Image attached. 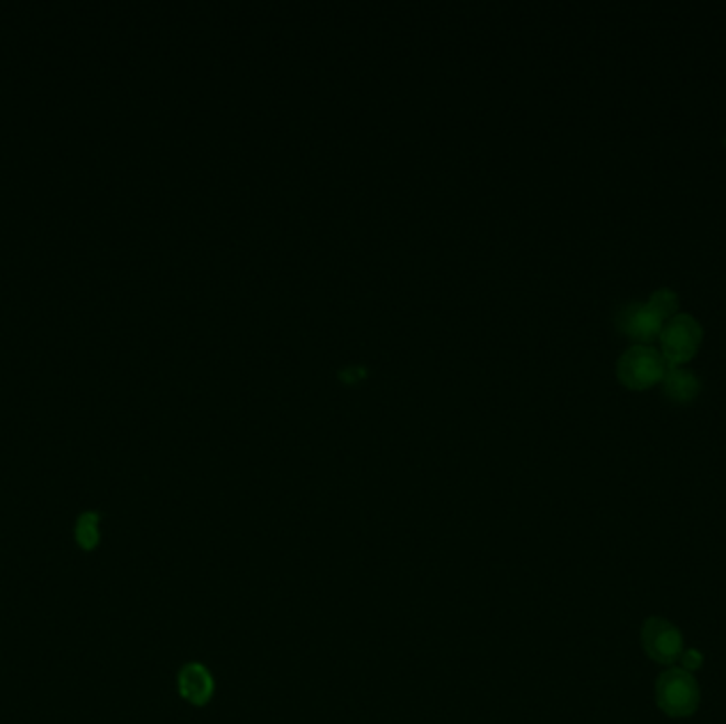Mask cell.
Listing matches in <instances>:
<instances>
[{"label": "cell", "instance_id": "cell-1", "mask_svg": "<svg viewBox=\"0 0 726 724\" xmlns=\"http://www.w3.org/2000/svg\"><path fill=\"white\" fill-rule=\"evenodd\" d=\"M657 701L673 718L691 716L697 710V680L686 669H669L657 680Z\"/></svg>", "mask_w": 726, "mask_h": 724}, {"label": "cell", "instance_id": "cell-2", "mask_svg": "<svg viewBox=\"0 0 726 724\" xmlns=\"http://www.w3.org/2000/svg\"><path fill=\"white\" fill-rule=\"evenodd\" d=\"M665 377V357L657 348L636 345L618 361V378L629 389H648Z\"/></svg>", "mask_w": 726, "mask_h": 724}, {"label": "cell", "instance_id": "cell-3", "mask_svg": "<svg viewBox=\"0 0 726 724\" xmlns=\"http://www.w3.org/2000/svg\"><path fill=\"white\" fill-rule=\"evenodd\" d=\"M701 325L691 315H673L661 329V355L671 366L695 357L701 345Z\"/></svg>", "mask_w": 726, "mask_h": 724}, {"label": "cell", "instance_id": "cell-4", "mask_svg": "<svg viewBox=\"0 0 726 724\" xmlns=\"http://www.w3.org/2000/svg\"><path fill=\"white\" fill-rule=\"evenodd\" d=\"M641 644L650 659L673 663L682 657V636L665 618H650L641 629Z\"/></svg>", "mask_w": 726, "mask_h": 724}, {"label": "cell", "instance_id": "cell-5", "mask_svg": "<svg viewBox=\"0 0 726 724\" xmlns=\"http://www.w3.org/2000/svg\"><path fill=\"white\" fill-rule=\"evenodd\" d=\"M665 320L646 302V304H629L618 315V327L625 336L646 345L661 336Z\"/></svg>", "mask_w": 726, "mask_h": 724}, {"label": "cell", "instance_id": "cell-6", "mask_svg": "<svg viewBox=\"0 0 726 724\" xmlns=\"http://www.w3.org/2000/svg\"><path fill=\"white\" fill-rule=\"evenodd\" d=\"M176 689L187 703L203 707L215 695V678L203 663H187L178 671Z\"/></svg>", "mask_w": 726, "mask_h": 724}, {"label": "cell", "instance_id": "cell-7", "mask_svg": "<svg viewBox=\"0 0 726 724\" xmlns=\"http://www.w3.org/2000/svg\"><path fill=\"white\" fill-rule=\"evenodd\" d=\"M663 387H665V393L669 398L675 400V402H686V400L695 398L698 393L697 377L693 372L680 370V368H673V370L665 372Z\"/></svg>", "mask_w": 726, "mask_h": 724}, {"label": "cell", "instance_id": "cell-8", "mask_svg": "<svg viewBox=\"0 0 726 724\" xmlns=\"http://www.w3.org/2000/svg\"><path fill=\"white\" fill-rule=\"evenodd\" d=\"M77 542L84 551H91L96 549L98 540H100V531H98V517L96 515H84L79 522H77Z\"/></svg>", "mask_w": 726, "mask_h": 724}, {"label": "cell", "instance_id": "cell-9", "mask_svg": "<svg viewBox=\"0 0 726 724\" xmlns=\"http://www.w3.org/2000/svg\"><path fill=\"white\" fill-rule=\"evenodd\" d=\"M663 320L668 321L673 317L675 306H678V295L671 290H659L648 302Z\"/></svg>", "mask_w": 726, "mask_h": 724}, {"label": "cell", "instance_id": "cell-10", "mask_svg": "<svg viewBox=\"0 0 726 724\" xmlns=\"http://www.w3.org/2000/svg\"><path fill=\"white\" fill-rule=\"evenodd\" d=\"M680 659H682V666H684L686 671H695V669L701 666V657H698V652H684Z\"/></svg>", "mask_w": 726, "mask_h": 724}]
</instances>
